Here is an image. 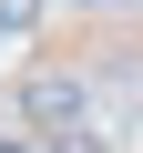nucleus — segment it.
I'll list each match as a JSON object with an SVG mask.
<instances>
[{"mask_svg":"<svg viewBox=\"0 0 143 153\" xmlns=\"http://www.w3.org/2000/svg\"><path fill=\"white\" fill-rule=\"evenodd\" d=\"M41 153H112L102 133H61V143H41Z\"/></svg>","mask_w":143,"mask_h":153,"instance_id":"4","label":"nucleus"},{"mask_svg":"<svg viewBox=\"0 0 143 153\" xmlns=\"http://www.w3.org/2000/svg\"><path fill=\"white\" fill-rule=\"evenodd\" d=\"M41 21V0H0V31H31Z\"/></svg>","mask_w":143,"mask_h":153,"instance_id":"3","label":"nucleus"},{"mask_svg":"<svg viewBox=\"0 0 143 153\" xmlns=\"http://www.w3.org/2000/svg\"><path fill=\"white\" fill-rule=\"evenodd\" d=\"M82 82H92V92H112V112L133 123V112H143V51H102Z\"/></svg>","mask_w":143,"mask_h":153,"instance_id":"2","label":"nucleus"},{"mask_svg":"<svg viewBox=\"0 0 143 153\" xmlns=\"http://www.w3.org/2000/svg\"><path fill=\"white\" fill-rule=\"evenodd\" d=\"M21 123H41L51 143L61 133H92V82H82V71H21Z\"/></svg>","mask_w":143,"mask_h":153,"instance_id":"1","label":"nucleus"}]
</instances>
